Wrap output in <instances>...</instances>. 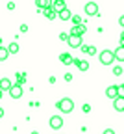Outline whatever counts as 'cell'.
I'll return each mask as SVG.
<instances>
[{
    "mask_svg": "<svg viewBox=\"0 0 124 134\" xmlns=\"http://www.w3.org/2000/svg\"><path fill=\"white\" fill-rule=\"evenodd\" d=\"M63 114H70L74 110V103H72V99H69V97H63V99H59L58 100V104H56Z\"/></svg>",
    "mask_w": 124,
    "mask_h": 134,
    "instance_id": "6da1fadb",
    "label": "cell"
},
{
    "mask_svg": "<svg viewBox=\"0 0 124 134\" xmlns=\"http://www.w3.org/2000/svg\"><path fill=\"white\" fill-rule=\"evenodd\" d=\"M30 134H39V132H37V130H33V132H30Z\"/></svg>",
    "mask_w": 124,
    "mask_h": 134,
    "instance_id": "d6a6232c",
    "label": "cell"
},
{
    "mask_svg": "<svg viewBox=\"0 0 124 134\" xmlns=\"http://www.w3.org/2000/svg\"><path fill=\"white\" fill-rule=\"evenodd\" d=\"M83 9H85V15H89V17L98 15V4H96V2H87Z\"/></svg>",
    "mask_w": 124,
    "mask_h": 134,
    "instance_id": "3957f363",
    "label": "cell"
},
{
    "mask_svg": "<svg viewBox=\"0 0 124 134\" xmlns=\"http://www.w3.org/2000/svg\"><path fill=\"white\" fill-rule=\"evenodd\" d=\"M87 47H89V45H82V48H80L83 54H87Z\"/></svg>",
    "mask_w": 124,
    "mask_h": 134,
    "instance_id": "83f0119b",
    "label": "cell"
},
{
    "mask_svg": "<svg viewBox=\"0 0 124 134\" xmlns=\"http://www.w3.org/2000/svg\"><path fill=\"white\" fill-rule=\"evenodd\" d=\"M8 50H9V54H17V52H19V50H21V47H19V43H9V47H8Z\"/></svg>",
    "mask_w": 124,
    "mask_h": 134,
    "instance_id": "e0dca14e",
    "label": "cell"
},
{
    "mask_svg": "<svg viewBox=\"0 0 124 134\" xmlns=\"http://www.w3.org/2000/svg\"><path fill=\"white\" fill-rule=\"evenodd\" d=\"M21 32H22V34L28 32V24H21Z\"/></svg>",
    "mask_w": 124,
    "mask_h": 134,
    "instance_id": "4316f807",
    "label": "cell"
},
{
    "mask_svg": "<svg viewBox=\"0 0 124 134\" xmlns=\"http://www.w3.org/2000/svg\"><path fill=\"white\" fill-rule=\"evenodd\" d=\"M119 95L124 97V84H120V86H119Z\"/></svg>",
    "mask_w": 124,
    "mask_h": 134,
    "instance_id": "484cf974",
    "label": "cell"
},
{
    "mask_svg": "<svg viewBox=\"0 0 124 134\" xmlns=\"http://www.w3.org/2000/svg\"><path fill=\"white\" fill-rule=\"evenodd\" d=\"M0 86H2V90H4V91H11L13 84H11V80H8V78H2V80H0Z\"/></svg>",
    "mask_w": 124,
    "mask_h": 134,
    "instance_id": "9a60e30c",
    "label": "cell"
},
{
    "mask_svg": "<svg viewBox=\"0 0 124 134\" xmlns=\"http://www.w3.org/2000/svg\"><path fill=\"white\" fill-rule=\"evenodd\" d=\"M106 97L108 99H119L120 95H119V86H108V90H106Z\"/></svg>",
    "mask_w": 124,
    "mask_h": 134,
    "instance_id": "5b68a950",
    "label": "cell"
},
{
    "mask_svg": "<svg viewBox=\"0 0 124 134\" xmlns=\"http://www.w3.org/2000/svg\"><path fill=\"white\" fill-rule=\"evenodd\" d=\"M104 134H115V130H113V129H106Z\"/></svg>",
    "mask_w": 124,
    "mask_h": 134,
    "instance_id": "f1b7e54d",
    "label": "cell"
},
{
    "mask_svg": "<svg viewBox=\"0 0 124 134\" xmlns=\"http://www.w3.org/2000/svg\"><path fill=\"white\" fill-rule=\"evenodd\" d=\"M87 54H89V56H93V54H96V47H93V45H89V47H87Z\"/></svg>",
    "mask_w": 124,
    "mask_h": 134,
    "instance_id": "7402d4cb",
    "label": "cell"
},
{
    "mask_svg": "<svg viewBox=\"0 0 124 134\" xmlns=\"http://www.w3.org/2000/svg\"><path fill=\"white\" fill-rule=\"evenodd\" d=\"M82 110H83L85 114H89V112H91V104H83V106H82Z\"/></svg>",
    "mask_w": 124,
    "mask_h": 134,
    "instance_id": "cb8c5ba5",
    "label": "cell"
},
{
    "mask_svg": "<svg viewBox=\"0 0 124 134\" xmlns=\"http://www.w3.org/2000/svg\"><path fill=\"white\" fill-rule=\"evenodd\" d=\"M72 23H74V26H80V24H83V23H82V17H80V15H74V17H72Z\"/></svg>",
    "mask_w": 124,
    "mask_h": 134,
    "instance_id": "44dd1931",
    "label": "cell"
},
{
    "mask_svg": "<svg viewBox=\"0 0 124 134\" xmlns=\"http://www.w3.org/2000/svg\"><path fill=\"white\" fill-rule=\"evenodd\" d=\"M48 125H50V129H54V130L61 129V127H63V119H61V115H52V117H50V121H48Z\"/></svg>",
    "mask_w": 124,
    "mask_h": 134,
    "instance_id": "277c9868",
    "label": "cell"
},
{
    "mask_svg": "<svg viewBox=\"0 0 124 134\" xmlns=\"http://www.w3.org/2000/svg\"><path fill=\"white\" fill-rule=\"evenodd\" d=\"M8 9H15V4L13 2H8Z\"/></svg>",
    "mask_w": 124,
    "mask_h": 134,
    "instance_id": "4dcf8cb0",
    "label": "cell"
},
{
    "mask_svg": "<svg viewBox=\"0 0 124 134\" xmlns=\"http://www.w3.org/2000/svg\"><path fill=\"white\" fill-rule=\"evenodd\" d=\"M72 17H74V15L70 13V9H69V8H67L65 11H61V13H59V19H61V21H69V19L72 21Z\"/></svg>",
    "mask_w": 124,
    "mask_h": 134,
    "instance_id": "2e32d148",
    "label": "cell"
},
{
    "mask_svg": "<svg viewBox=\"0 0 124 134\" xmlns=\"http://www.w3.org/2000/svg\"><path fill=\"white\" fill-rule=\"evenodd\" d=\"M122 36H124V32H122Z\"/></svg>",
    "mask_w": 124,
    "mask_h": 134,
    "instance_id": "836d02e7",
    "label": "cell"
},
{
    "mask_svg": "<svg viewBox=\"0 0 124 134\" xmlns=\"http://www.w3.org/2000/svg\"><path fill=\"white\" fill-rule=\"evenodd\" d=\"M59 62L65 63V65H70V63H74V58L70 56L69 52H61V54H59Z\"/></svg>",
    "mask_w": 124,
    "mask_h": 134,
    "instance_id": "30bf717a",
    "label": "cell"
},
{
    "mask_svg": "<svg viewBox=\"0 0 124 134\" xmlns=\"http://www.w3.org/2000/svg\"><path fill=\"white\" fill-rule=\"evenodd\" d=\"M67 43H69L70 48H82V45H83L82 43V37H78V36H70Z\"/></svg>",
    "mask_w": 124,
    "mask_h": 134,
    "instance_id": "8992f818",
    "label": "cell"
},
{
    "mask_svg": "<svg viewBox=\"0 0 124 134\" xmlns=\"http://www.w3.org/2000/svg\"><path fill=\"white\" fill-rule=\"evenodd\" d=\"M85 32H87V26H85V23H83V24H80V26H72V30H70V36H78V37H82Z\"/></svg>",
    "mask_w": 124,
    "mask_h": 134,
    "instance_id": "52a82bcc",
    "label": "cell"
},
{
    "mask_svg": "<svg viewBox=\"0 0 124 134\" xmlns=\"http://www.w3.org/2000/svg\"><path fill=\"white\" fill-rule=\"evenodd\" d=\"M43 13H45V17H46V19H50V21H54L56 17H59V13H58L54 8H48V9H45Z\"/></svg>",
    "mask_w": 124,
    "mask_h": 134,
    "instance_id": "4fadbf2b",
    "label": "cell"
},
{
    "mask_svg": "<svg viewBox=\"0 0 124 134\" xmlns=\"http://www.w3.org/2000/svg\"><path fill=\"white\" fill-rule=\"evenodd\" d=\"M98 58H100V63H102V65H111V63L117 60L113 50H102V52L98 54Z\"/></svg>",
    "mask_w": 124,
    "mask_h": 134,
    "instance_id": "7a4b0ae2",
    "label": "cell"
},
{
    "mask_svg": "<svg viewBox=\"0 0 124 134\" xmlns=\"http://www.w3.org/2000/svg\"><path fill=\"white\" fill-rule=\"evenodd\" d=\"M69 37H70V34H67V32H61L59 34V39L61 41H69Z\"/></svg>",
    "mask_w": 124,
    "mask_h": 134,
    "instance_id": "603a6c76",
    "label": "cell"
},
{
    "mask_svg": "<svg viewBox=\"0 0 124 134\" xmlns=\"http://www.w3.org/2000/svg\"><path fill=\"white\" fill-rule=\"evenodd\" d=\"M113 108L117 112H124V97H119V99L113 100Z\"/></svg>",
    "mask_w": 124,
    "mask_h": 134,
    "instance_id": "7c38bea8",
    "label": "cell"
},
{
    "mask_svg": "<svg viewBox=\"0 0 124 134\" xmlns=\"http://www.w3.org/2000/svg\"><path fill=\"white\" fill-rule=\"evenodd\" d=\"M15 80H17V84H19V86H24L26 75H24V73H17V75H15Z\"/></svg>",
    "mask_w": 124,
    "mask_h": 134,
    "instance_id": "ac0fdd59",
    "label": "cell"
},
{
    "mask_svg": "<svg viewBox=\"0 0 124 134\" xmlns=\"http://www.w3.org/2000/svg\"><path fill=\"white\" fill-rule=\"evenodd\" d=\"M120 47H124V36H120Z\"/></svg>",
    "mask_w": 124,
    "mask_h": 134,
    "instance_id": "1f68e13d",
    "label": "cell"
},
{
    "mask_svg": "<svg viewBox=\"0 0 124 134\" xmlns=\"http://www.w3.org/2000/svg\"><path fill=\"white\" fill-rule=\"evenodd\" d=\"M113 52H115V58H117V62H124V47H117L115 50H113Z\"/></svg>",
    "mask_w": 124,
    "mask_h": 134,
    "instance_id": "5bb4252c",
    "label": "cell"
},
{
    "mask_svg": "<svg viewBox=\"0 0 124 134\" xmlns=\"http://www.w3.org/2000/svg\"><path fill=\"white\" fill-rule=\"evenodd\" d=\"M74 65L78 67L80 71H87V69H89V62H87V60H82V58H74Z\"/></svg>",
    "mask_w": 124,
    "mask_h": 134,
    "instance_id": "9c48e42d",
    "label": "cell"
},
{
    "mask_svg": "<svg viewBox=\"0 0 124 134\" xmlns=\"http://www.w3.org/2000/svg\"><path fill=\"white\" fill-rule=\"evenodd\" d=\"M113 75L115 76H120L122 75V67L120 65H113Z\"/></svg>",
    "mask_w": 124,
    "mask_h": 134,
    "instance_id": "ffe728a7",
    "label": "cell"
},
{
    "mask_svg": "<svg viewBox=\"0 0 124 134\" xmlns=\"http://www.w3.org/2000/svg\"><path fill=\"white\" fill-rule=\"evenodd\" d=\"M52 8H54L58 13H61V11H65L67 9V4L63 2V0H54V4H52Z\"/></svg>",
    "mask_w": 124,
    "mask_h": 134,
    "instance_id": "8fae6325",
    "label": "cell"
},
{
    "mask_svg": "<svg viewBox=\"0 0 124 134\" xmlns=\"http://www.w3.org/2000/svg\"><path fill=\"white\" fill-rule=\"evenodd\" d=\"M8 56H9V50L6 48V47H0V60H8Z\"/></svg>",
    "mask_w": 124,
    "mask_h": 134,
    "instance_id": "d6986e66",
    "label": "cell"
},
{
    "mask_svg": "<svg viewBox=\"0 0 124 134\" xmlns=\"http://www.w3.org/2000/svg\"><path fill=\"white\" fill-rule=\"evenodd\" d=\"M22 93H24V90H22V86H19V84H15V86L11 88V91H9V95H11L13 99H21Z\"/></svg>",
    "mask_w": 124,
    "mask_h": 134,
    "instance_id": "ba28073f",
    "label": "cell"
},
{
    "mask_svg": "<svg viewBox=\"0 0 124 134\" xmlns=\"http://www.w3.org/2000/svg\"><path fill=\"white\" fill-rule=\"evenodd\" d=\"M119 24L124 28V15H120V19H119Z\"/></svg>",
    "mask_w": 124,
    "mask_h": 134,
    "instance_id": "f546056e",
    "label": "cell"
},
{
    "mask_svg": "<svg viewBox=\"0 0 124 134\" xmlns=\"http://www.w3.org/2000/svg\"><path fill=\"white\" fill-rule=\"evenodd\" d=\"M63 78H65V82H70V80H72V75H70V73H65Z\"/></svg>",
    "mask_w": 124,
    "mask_h": 134,
    "instance_id": "d4e9b609",
    "label": "cell"
}]
</instances>
